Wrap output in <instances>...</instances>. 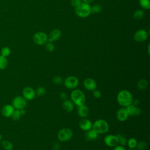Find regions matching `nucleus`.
<instances>
[{
  "mask_svg": "<svg viewBox=\"0 0 150 150\" xmlns=\"http://www.w3.org/2000/svg\"><path fill=\"white\" fill-rule=\"evenodd\" d=\"M1 54L5 57H8L11 54V49L8 47H4L1 49Z\"/></svg>",
  "mask_w": 150,
  "mask_h": 150,
  "instance_id": "obj_31",
  "label": "nucleus"
},
{
  "mask_svg": "<svg viewBox=\"0 0 150 150\" xmlns=\"http://www.w3.org/2000/svg\"><path fill=\"white\" fill-rule=\"evenodd\" d=\"M141 6L145 9H149L150 8V0H139Z\"/></svg>",
  "mask_w": 150,
  "mask_h": 150,
  "instance_id": "obj_27",
  "label": "nucleus"
},
{
  "mask_svg": "<svg viewBox=\"0 0 150 150\" xmlns=\"http://www.w3.org/2000/svg\"><path fill=\"white\" fill-rule=\"evenodd\" d=\"M64 86L68 89H75L79 85V81L75 76H69L67 77L63 81Z\"/></svg>",
  "mask_w": 150,
  "mask_h": 150,
  "instance_id": "obj_6",
  "label": "nucleus"
},
{
  "mask_svg": "<svg viewBox=\"0 0 150 150\" xmlns=\"http://www.w3.org/2000/svg\"><path fill=\"white\" fill-rule=\"evenodd\" d=\"M125 109L127 111V113L129 116H139L141 114L142 111L141 109L138 107V106L134 105L133 104H131L127 107H125Z\"/></svg>",
  "mask_w": 150,
  "mask_h": 150,
  "instance_id": "obj_13",
  "label": "nucleus"
},
{
  "mask_svg": "<svg viewBox=\"0 0 150 150\" xmlns=\"http://www.w3.org/2000/svg\"><path fill=\"white\" fill-rule=\"evenodd\" d=\"M82 3L81 0H71V4L73 6L76 8L77 6H78L80 4H81Z\"/></svg>",
  "mask_w": 150,
  "mask_h": 150,
  "instance_id": "obj_36",
  "label": "nucleus"
},
{
  "mask_svg": "<svg viewBox=\"0 0 150 150\" xmlns=\"http://www.w3.org/2000/svg\"><path fill=\"white\" fill-rule=\"evenodd\" d=\"M75 8V11L77 15L81 18L87 17L91 13V6L88 4L82 2Z\"/></svg>",
  "mask_w": 150,
  "mask_h": 150,
  "instance_id": "obj_4",
  "label": "nucleus"
},
{
  "mask_svg": "<svg viewBox=\"0 0 150 150\" xmlns=\"http://www.w3.org/2000/svg\"><path fill=\"white\" fill-rule=\"evenodd\" d=\"M63 81V80L62 77L60 76H54L53 79V83L55 84H57V85H59V84H62Z\"/></svg>",
  "mask_w": 150,
  "mask_h": 150,
  "instance_id": "obj_33",
  "label": "nucleus"
},
{
  "mask_svg": "<svg viewBox=\"0 0 150 150\" xmlns=\"http://www.w3.org/2000/svg\"><path fill=\"white\" fill-rule=\"evenodd\" d=\"M112 150H126V149L124 148V146H121L120 145H118L113 148Z\"/></svg>",
  "mask_w": 150,
  "mask_h": 150,
  "instance_id": "obj_38",
  "label": "nucleus"
},
{
  "mask_svg": "<svg viewBox=\"0 0 150 150\" xmlns=\"http://www.w3.org/2000/svg\"><path fill=\"white\" fill-rule=\"evenodd\" d=\"M93 96L96 98H99L101 96V93L99 90L95 89L93 91Z\"/></svg>",
  "mask_w": 150,
  "mask_h": 150,
  "instance_id": "obj_35",
  "label": "nucleus"
},
{
  "mask_svg": "<svg viewBox=\"0 0 150 150\" xmlns=\"http://www.w3.org/2000/svg\"><path fill=\"white\" fill-rule=\"evenodd\" d=\"M8 66V60L6 57H5L2 55H0V69H5Z\"/></svg>",
  "mask_w": 150,
  "mask_h": 150,
  "instance_id": "obj_24",
  "label": "nucleus"
},
{
  "mask_svg": "<svg viewBox=\"0 0 150 150\" xmlns=\"http://www.w3.org/2000/svg\"><path fill=\"white\" fill-rule=\"evenodd\" d=\"M33 40L38 45H43L47 42L48 38L45 32H38L33 35Z\"/></svg>",
  "mask_w": 150,
  "mask_h": 150,
  "instance_id": "obj_8",
  "label": "nucleus"
},
{
  "mask_svg": "<svg viewBox=\"0 0 150 150\" xmlns=\"http://www.w3.org/2000/svg\"><path fill=\"white\" fill-rule=\"evenodd\" d=\"M20 111H21V115H25L26 114V111L25 110V109H21L20 110Z\"/></svg>",
  "mask_w": 150,
  "mask_h": 150,
  "instance_id": "obj_42",
  "label": "nucleus"
},
{
  "mask_svg": "<svg viewBox=\"0 0 150 150\" xmlns=\"http://www.w3.org/2000/svg\"><path fill=\"white\" fill-rule=\"evenodd\" d=\"M71 101L77 107L83 105L85 103L86 96L83 91L79 89H73L70 93Z\"/></svg>",
  "mask_w": 150,
  "mask_h": 150,
  "instance_id": "obj_2",
  "label": "nucleus"
},
{
  "mask_svg": "<svg viewBox=\"0 0 150 150\" xmlns=\"http://www.w3.org/2000/svg\"><path fill=\"white\" fill-rule=\"evenodd\" d=\"M59 96H60V98L63 101L64 100H66V99H67V94H66L65 92H64V91L60 93Z\"/></svg>",
  "mask_w": 150,
  "mask_h": 150,
  "instance_id": "obj_37",
  "label": "nucleus"
},
{
  "mask_svg": "<svg viewBox=\"0 0 150 150\" xmlns=\"http://www.w3.org/2000/svg\"><path fill=\"white\" fill-rule=\"evenodd\" d=\"M98 134L92 128L87 131L85 134V138L87 141H93L97 138Z\"/></svg>",
  "mask_w": 150,
  "mask_h": 150,
  "instance_id": "obj_20",
  "label": "nucleus"
},
{
  "mask_svg": "<svg viewBox=\"0 0 150 150\" xmlns=\"http://www.w3.org/2000/svg\"><path fill=\"white\" fill-rule=\"evenodd\" d=\"M22 115L20 111V110H16L15 109L14 111L13 112L12 115H11V118L13 121H18L21 117Z\"/></svg>",
  "mask_w": 150,
  "mask_h": 150,
  "instance_id": "obj_26",
  "label": "nucleus"
},
{
  "mask_svg": "<svg viewBox=\"0 0 150 150\" xmlns=\"http://www.w3.org/2000/svg\"><path fill=\"white\" fill-rule=\"evenodd\" d=\"M89 114V108L84 104L79 106H77V114L78 115L83 118H86Z\"/></svg>",
  "mask_w": 150,
  "mask_h": 150,
  "instance_id": "obj_16",
  "label": "nucleus"
},
{
  "mask_svg": "<svg viewBox=\"0 0 150 150\" xmlns=\"http://www.w3.org/2000/svg\"><path fill=\"white\" fill-rule=\"evenodd\" d=\"M73 132L69 128H63L57 132V138L61 142L69 141L73 137Z\"/></svg>",
  "mask_w": 150,
  "mask_h": 150,
  "instance_id": "obj_5",
  "label": "nucleus"
},
{
  "mask_svg": "<svg viewBox=\"0 0 150 150\" xmlns=\"http://www.w3.org/2000/svg\"><path fill=\"white\" fill-rule=\"evenodd\" d=\"M92 125L93 123L91 122V121L87 118H81L79 122V126L80 128L82 131L86 132L92 128Z\"/></svg>",
  "mask_w": 150,
  "mask_h": 150,
  "instance_id": "obj_12",
  "label": "nucleus"
},
{
  "mask_svg": "<svg viewBox=\"0 0 150 150\" xmlns=\"http://www.w3.org/2000/svg\"><path fill=\"white\" fill-rule=\"evenodd\" d=\"M129 150H136V149H129Z\"/></svg>",
  "mask_w": 150,
  "mask_h": 150,
  "instance_id": "obj_44",
  "label": "nucleus"
},
{
  "mask_svg": "<svg viewBox=\"0 0 150 150\" xmlns=\"http://www.w3.org/2000/svg\"><path fill=\"white\" fill-rule=\"evenodd\" d=\"M148 38V33L146 30L144 29H140L137 30L134 35V39L135 41L138 42H142L145 41Z\"/></svg>",
  "mask_w": 150,
  "mask_h": 150,
  "instance_id": "obj_14",
  "label": "nucleus"
},
{
  "mask_svg": "<svg viewBox=\"0 0 150 150\" xmlns=\"http://www.w3.org/2000/svg\"><path fill=\"white\" fill-rule=\"evenodd\" d=\"M104 142L106 146L111 148H114L118 145L116 135L109 134L106 135L104 138Z\"/></svg>",
  "mask_w": 150,
  "mask_h": 150,
  "instance_id": "obj_9",
  "label": "nucleus"
},
{
  "mask_svg": "<svg viewBox=\"0 0 150 150\" xmlns=\"http://www.w3.org/2000/svg\"><path fill=\"white\" fill-rule=\"evenodd\" d=\"M60 148V145L58 143H55L54 145H53V148L54 150H58Z\"/></svg>",
  "mask_w": 150,
  "mask_h": 150,
  "instance_id": "obj_40",
  "label": "nucleus"
},
{
  "mask_svg": "<svg viewBox=\"0 0 150 150\" xmlns=\"http://www.w3.org/2000/svg\"><path fill=\"white\" fill-rule=\"evenodd\" d=\"M2 140V135H1V134H0V141Z\"/></svg>",
  "mask_w": 150,
  "mask_h": 150,
  "instance_id": "obj_43",
  "label": "nucleus"
},
{
  "mask_svg": "<svg viewBox=\"0 0 150 150\" xmlns=\"http://www.w3.org/2000/svg\"><path fill=\"white\" fill-rule=\"evenodd\" d=\"M2 145L4 149L5 150H12L13 149V144L11 142L4 140L2 142Z\"/></svg>",
  "mask_w": 150,
  "mask_h": 150,
  "instance_id": "obj_25",
  "label": "nucleus"
},
{
  "mask_svg": "<svg viewBox=\"0 0 150 150\" xmlns=\"http://www.w3.org/2000/svg\"><path fill=\"white\" fill-rule=\"evenodd\" d=\"M27 104V100L21 96H16L12 100V105L15 109L21 110L25 108Z\"/></svg>",
  "mask_w": 150,
  "mask_h": 150,
  "instance_id": "obj_7",
  "label": "nucleus"
},
{
  "mask_svg": "<svg viewBox=\"0 0 150 150\" xmlns=\"http://www.w3.org/2000/svg\"><path fill=\"white\" fill-rule=\"evenodd\" d=\"M102 150H105V149H102Z\"/></svg>",
  "mask_w": 150,
  "mask_h": 150,
  "instance_id": "obj_45",
  "label": "nucleus"
},
{
  "mask_svg": "<svg viewBox=\"0 0 150 150\" xmlns=\"http://www.w3.org/2000/svg\"><path fill=\"white\" fill-rule=\"evenodd\" d=\"M148 82L145 79H141L139 80L137 83V87L139 90H144L148 87Z\"/></svg>",
  "mask_w": 150,
  "mask_h": 150,
  "instance_id": "obj_21",
  "label": "nucleus"
},
{
  "mask_svg": "<svg viewBox=\"0 0 150 150\" xmlns=\"http://www.w3.org/2000/svg\"><path fill=\"white\" fill-rule=\"evenodd\" d=\"M101 11V6L98 5V4H96L95 5H94L93 6L91 7V13H98Z\"/></svg>",
  "mask_w": 150,
  "mask_h": 150,
  "instance_id": "obj_32",
  "label": "nucleus"
},
{
  "mask_svg": "<svg viewBox=\"0 0 150 150\" xmlns=\"http://www.w3.org/2000/svg\"><path fill=\"white\" fill-rule=\"evenodd\" d=\"M137 140L135 138H130L127 142V144L129 149H135L137 146Z\"/></svg>",
  "mask_w": 150,
  "mask_h": 150,
  "instance_id": "obj_23",
  "label": "nucleus"
},
{
  "mask_svg": "<svg viewBox=\"0 0 150 150\" xmlns=\"http://www.w3.org/2000/svg\"><path fill=\"white\" fill-rule=\"evenodd\" d=\"M45 45H46V49L47 51L52 52L54 50V46L52 43V42H48V43H46Z\"/></svg>",
  "mask_w": 150,
  "mask_h": 150,
  "instance_id": "obj_34",
  "label": "nucleus"
},
{
  "mask_svg": "<svg viewBox=\"0 0 150 150\" xmlns=\"http://www.w3.org/2000/svg\"><path fill=\"white\" fill-rule=\"evenodd\" d=\"M15 108L12 104H6L2 108V114L5 117H11Z\"/></svg>",
  "mask_w": 150,
  "mask_h": 150,
  "instance_id": "obj_17",
  "label": "nucleus"
},
{
  "mask_svg": "<svg viewBox=\"0 0 150 150\" xmlns=\"http://www.w3.org/2000/svg\"><path fill=\"white\" fill-rule=\"evenodd\" d=\"M22 96L26 100H32L36 96L35 90L31 87H25L22 90Z\"/></svg>",
  "mask_w": 150,
  "mask_h": 150,
  "instance_id": "obj_10",
  "label": "nucleus"
},
{
  "mask_svg": "<svg viewBox=\"0 0 150 150\" xmlns=\"http://www.w3.org/2000/svg\"><path fill=\"white\" fill-rule=\"evenodd\" d=\"M83 85L87 90L91 91L96 89L97 86L96 80L90 77H88L84 79L83 82Z\"/></svg>",
  "mask_w": 150,
  "mask_h": 150,
  "instance_id": "obj_11",
  "label": "nucleus"
},
{
  "mask_svg": "<svg viewBox=\"0 0 150 150\" xmlns=\"http://www.w3.org/2000/svg\"><path fill=\"white\" fill-rule=\"evenodd\" d=\"M109 124L107 121L103 119H98L94 121L92 125V129L99 134H104L108 131Z\"/></svg>",
  "mask_w": 150,
  "mask_h": 150,
  "instance_id": "obj_3",
  "label": "nucleus"
},
{
  "mask_svg": "<svg viewBox=\"0 0 150 150\" xmlns=\"http://www.w3.org/2000/svg\"><path fill=\"white\" fill-rule=\"evenodd\" d=\"M61 31L58 29H53L49 35V38L48 39L49 42H53L54 40L59 39L61 36Z\"/></svg>",
  "mask_w": 150,
  "mask_h": 150,
  "instance_id": "obj_18",
  "label": "nucleus"
},
{
  "mask_svg": "<svg viewBox=\"0 0 150 150\" xmlns=\"http://www.w3.org/2000/svg\"><path fill=\"white\" fill-rule=\"evenodd\" d=\"M139 100H138V99H133L132 104H133L134 105H135V106H138L139 105Z\"/></svg>",
  "mask_w": 150,
  "mask_h": 150,
  "instance_id": "obj_39",
  "label": "nucleus"
},
{
  "mask_svg": "<svg viewBox=\"0 0 150 150\" xmlns=\"http://www.w3.org/2000/svg\"><path fill=\"white\" fill-rule=\"evenodd\" d=\"M63 108L67 112H71L74 108V104L71 101V100L66 99L63 100L62 103Z\"/></svg>",
  "mask_w": 150,
  "mask_h": 150,
  "instance_id": "obj_19",
  "label": "nucleus"
},
{
  "mask_svg": "<svg viewBox=\"0 0 150 150\" xmlns=\"http://www.w3.org/2000/svg\"><path fill=\"white\" fill-rule=\"evenodd\" d=\"M136 148L138 150H146L148 148V144L145 141H140L137 143Z\"/></svg>",
  "mask_w": 150,
  "mask_h": 150,
  "instance_id": "obj_28",
  "label": "nucleus"
},
{
  "mask_svg": "<svg viewBox=\"0 0 150 150\" xmlns=\"http://www.w3.org/2000/svg\"><path fill=\"white\" fill-rule=\"evenodd\" d=\"M116 117L119 121H121V122L125 121L129 117V115L127 113V111L125 108L121 107V108L118 109L116 113Z\"/></svg>",
  "mask_w": 150,
  "mask_h": 150,
  "instance_id": "obj_15",
  "label": "nucleus"
},
{
  "mask_svg": "<svg viewBox=\"0 0 150 150\" xmlns=\"http://www.w3.org/2000/svg\"><path fill=\"white\" fill-rule=\"evenodd\" d=\"M35 93L36 96L39 97L42 96L46 93V88L43 86H40L36 88V90H35Z\"/></svg>",
  "mask_w": 150,
  "mask_h": 150,
  "instance_id": "obj_30",
  "label": "nucleus"
},
{
  "mask_svg": "<svg viewBox=\"0 0 150 150\" xmlns=\"http://www.w3.org/2000/svg\"><path fill=\"white\" fill-rule=\"evenodd\" d=\"M144 15V11L142 10L139 9L135 11V12L133 14V16L135 19H141L143 18Z\"/></svg>",
  "mask_w": 150,
  "mask_h": 150,
  "instance_id": "obj_29",
  "label": "nucleus"
},
{
  "mask_svg": "<svg viewBox=\"0 0 150 150\" xmlns=\"http://www.w3.org/2000/svg\"><path fill=\"white\" fill-rule=\"evenodd\" d=\"M81 1H82V2H84V3L89 4L90 3L92 2L93 1V0H81Z\"/></svg>",
  "mask_w": 150,
  "mask_h": 150,
  "instance_id": "obj_41",
  "label": "nucleus"
},
{
  "mask_svg": "<svg viewBox=\"0 0 150 150\" xmlns=\"http://www.w3.org/2000/svg\"><path fill=\"white\" fill-rule=\"evenodd\" d=\"M116 136L117 137L118 145H121V146H124L127 144V138L123 134H118L116 135Z\"/></svg>",
  "mask_w": 150,
  "mask_h": 150,
  "instance_id": "obj_22",
  "label": "nucleus"
},
{
  "mask_svg": "<svg viewBox=\"0 0 150 150\" xmlns=\"http://www.w3.org/2000/svg\"><path fill=\"white\" fill-rule=\"evenodd\" d=\"M134 98L130 91L127 90H122L118 92L117 96V101L122 107H127L132 104Z\"/></svg>",
  "mask_w": 150,
  "mask_h": 150,
  "instance_id": "obj_1",
  "label": "nucleus"
}]
</instances>
